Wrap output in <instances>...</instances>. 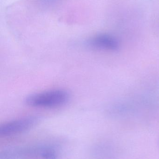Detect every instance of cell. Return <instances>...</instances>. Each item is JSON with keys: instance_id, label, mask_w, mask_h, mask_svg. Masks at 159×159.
<instances>
[{"instance_id": "1", "label": "cell", "mask_w": 159, "mask_h": 159, "mask_svg": "<svg viewBox=\"0 0 159 159\" xmlns=\"http://www.w3.org/2000/svg\"><path fill=\"white\" fill-rule=\"evenodd\" d=\"M70 94L66 90L55 89L33 93L25 100L27 105L38 108H55L65 105L69 102Z\"/></svg>"}, {"instance_id": "2", "label": "cell", "mask_w": 159, "mask_h": 159, "mask_svg": "<svg viewBox=\"0 0 159 159\" xmlns=\"http://www.w3.org/2000/svg\"><path fill=\"white\" fill-rule=\"evenodd\" d=\"M39 121L37 116H30L8 121L0 126V136L7 137L22 133L33 128Z\"/></svg>"}, {"instance_id": "3", "label": "cell", "mask_w": 159, "mask_h": 159, "mask_svg": "<svg viewBox=\"0 0 159 159\" xmlns=\"http://www.w3.org/2000/svg\"><path fill=\"white\" fill-rule=\"evenodd\" d=\"M87 45L92 49L105 51H116L119 44L116 38L108 34H100L87 42Z\"/></svg>"}, {"instance_id": "4", "label": "cell", "mask_w": 159, "mask_h": 159, "mask_svg": "<svg viewBox=\"0 0 159 159\" xmlns=\"http://www.w3.org/2000/svg\"><path fill=\"white\" fill-rule=\"evenodd\" d=\"M41 155L44 159H57V154L53 149L46 148L41 152Z\"/></svg>"}, {"instance_id": "5", "label": "cell", "mask_w": 159, "mask_h": 159, "mask_svg": "<svg viewBox=\"0 0 159 159\" xmlns=\"http://www.w3.org/2000/svg\"><path fill=\"white\" fill-rule=\"evenodd\" d=\"M45 1H47V2H48V1H52V0H45Z\"/></svg>"}]
</instances>
